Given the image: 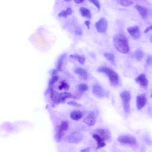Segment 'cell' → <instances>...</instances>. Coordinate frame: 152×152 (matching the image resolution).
<instances>
[{"label": "cell", "instance_id": "6da1fadb", "mask_svg": "<svg viewBox=\"0 0 152 152\" xmlns=\"http://www.w3.org/2000/svg\"><path fill=\"white\" fill-rule=\"evenodd\" d=\"M115 47L120 53L126 54L129 51L128 40L126 37L121 33L116 35L113 38Z\"/></svg>", "mask_w": 152, "mask_h": 152}, {"label": "cell", "instance_id": "7a4b0ae2", "mask_svg": "<svg viewBox=\"0 0 152 152\" xmlns=\"http://www.w3.org/2000/svg\"><path fill=\"white\" fill-rule=\"evenodd\" d=\"M98 71L104 73L108 76L112 86H115L118 84L119 81L118 75L113 70L107 67H101L98 69Z\"/></svg>", "mask_w": 152, "mask_h": 152}, {"label": "cell", "instance_id": "3957f363", "mask_svg": "<svg viewBox=\"0 0 152 152\" xmlns=\"http://www.w3.org/2000/svg\"><path fill=\"white\" fill-rule=\"evenodd\" d=\"M124 111L126 113H129L130 111V102L131 95L130 91H125L122 92L120 94Z\"/></svg>", "mask_w": 152, "mask_h": 152}, {"label": "cell", "instance_id": "277c9868", "mask_svg": "<svg viewBox=\"0 0 152 152\" xmlns=\"http://www.w3.org/2000/svg\"><path fill=\"white\" fill-rule=\"evenodd\" d=\"M120 142L131 146H134L136 144L137 142L134 137L127 135H123L120 136L118 139Z\"/></svg>", "mask_w": 152, "mask_h": 152}, {"label": "cell", "instance_id": "5b68a950", "mask_svg": "<svg viewBox=\"0 0 152 152\" xmlns=\"http://www.w3.org/2000/svg\"><path fill=\"white\" fill-rule=\"evenodd\" d=\"M107 22L104 18H101L95 24V27L97 31L99 32H105L107 27Z\"/></svg>", "mask_w": 152, "mask_h": 152}, {"label": "cell", "instance_id": "8992f818", "mask_svg": "<svg viewBox=\"0 0 152 152\" xmlns=\"http://www.w3.org/2000/svg\"><path fill=\"white\" fill-rule=\"evenodd\" d=\"M127 30L132 37L135 39H137L140 36V31L139 27L134 26L127 28Z\"/></svg>", "mask_w": 152, "mask_h": 152}, {"label": "cell", "instance_id": "52a82bcc", "mask_svg": "<svg viewBox=\"0 0 152 152\" xmlns=\"http://www.w3.org/2000/svg\"><path fill=\"white\" fill-rule=\"evenodd\" d=\"M135 81L141 87L144 89H147L148 81L146 76L144 74H141L139 75L135 78Z\"/></svg>", "mask_w": 152, "mask_h": 152}, {"label": "cell", "instance_id": "ba28073f", "mask_svg": "<svg viewBox=\"0 0 152 152\" xmlns=\"http://www.w3.org/2000/svg\"><path fill=\"white\" fill-rule=\"evenodd\" d=\"M147 99L146 95L142 94L138 95L136 98V105L137 108L140 110L143 108L146 104Z\"/></svg>", "mask_w": 152, "mask_h": 152}, {"label": "cell", "instance_id": "9c48e42d", "mask_svg": "<svg viewBox=\"0 0 152 152\" xmlns=\"http://www.w3.org/2000/svg\"><path fill=\"white\" fill-rule=\"evenodd\" d=\"M83 121L89 126H94L96 122L95 116L93 112L89 113L83 119Z\"/></svg>", "mask_w": 152, "mask_h": 152}, {"label": "cell", "instance_id": "30bf717a", "mask_svg": "<svg viewBox=\"0 0 152 152\" xmlns=\"http://www.w3.org/2000/svg\"><path fill=\"white\" fill-rule=\"evenodd\" d=\"M92 137L96 142L97 150L102 148L106 145L105 140L98 134H94L93 135Z\"/></svg>", "mask_w": 152, "mask_h": 152}, {"label": "cell", "instance_id": "8fae6325", "mask_svg": "<svg viewBox=\"0 0 152 152\" xmlns=\"http://www.w3.org/2000/svg\"><path fill=\"white\" fill-rule=\"evenodd\" d=\"M96 134L99 135L105 140H108L111 137L110 133L108 129H98L95 130Z\"/></svg>", "mask_w": 152, "mask_h": 152}, {"label": "cell", "instance_id": "7c38bea8", "mask_svg": "<svg viewBox=\"0 0 152 152\" xmlns=\"http://www.w3.org/2000/svg\"><path fill=\"white\" fill-rule=\"evenodd\" d=\"M134 7L143 18H146L148 16L149 11L146 7L138 4L135 5Z\"/></svg>", "mask_w": 152, "mask_h": 152}, {"label": "cell", "instance_id": "4fadbf2b", "mask_svg": "<svg viewBox=\"0 0 152 152\" xmlns=\"http://www.w3.org/2000/svg\"><path fill=\"white\" fill-rule=\"evenodd\" d=\"M83 138L82 134L79 132H74L69 135L68 138V140L72 143H77Z\"/></svg>", "mask_w": 152, "mask_h": 152}, {"label": "cell", "instance_id": "5bb4252c", "mask_svg": "<svg viewBox=\"0 0 152 152\" xmlns=\"http://www.w3.org/2000/svg\"><path fill=\"white\" fill-rule=\"evenodd\" d=\"M93 94L98 98H102L104 96V91L102 87L99 85H95L92 88Z\"/></svg>", "mask_w": 152, "mask_h": 152}, {"label": "cell", "instance_id": "9a60e30c", "mask_svg": "<svg viewBox=\"0 0 152 152\" xmlns=\"http://www.w3.org/2000/svg\"><path fill=\"white\" fill-rule=\"evenodd\" d=\"M72 97L73 95L69 92H64L59 94L58 101V104L64 102L66 99L72 98Z\"/></svg>", "mask_w": 152, "mask_h": 152}, {"label": "cell", "instance_id": "2e32d148", "mask_svg": "<svg viewBox=\"0 0 152 152\" xmlns=\"http://www.w3.org/2000/svg\"><path fill=\"white\" fill-rule=\"evenodd\" d=\"M75 72L83 80H86L88 77V75L86 70L81 68H79L75 71Z\"/></svg>", "mask_w": 152, "mask_h": 152}, {"label": "cell", "instance_id": "e0dca14e", "mask_svg": "<svg viewBox=\"0 0 152 152\" xmlns=\"http://www.w3.org/2000/svg\"><path fill=\"white\" fill-rule=\"evenodd\" d=\"M83 115L81 111L78 110H75L72 111L70 114V117L72 119L77 121L81 119Z\"/></svg>", "mask_w": 152, "mask_h": 152}, {"label": "cell", "instance_id": "ac0fdd59", "mask_svg": "<svg viewBox=\"0 0 152 152\" xmlns=\"http://www.w3.org/2000/svg\"><path fill=\"white\" fill-rule=\"evenodd\" d=\"M80 11L81 15L83 17L88 19L91 18V14L88 9L84 7H81L80 8Z\"/></svg>", "mask_w": 152, "mask_h": 152}, {"label": "cell", "instance_id": "d6986e66", "mask_svg": "<svg viewBox=\"0 0 152 152\" xmlns=\"http://www.w3.org/2000/svg\"><path fill=\"white\" fill-rule=\"evenodd\" d=\"M64 131L61 129L60 126H58L57 127L56 136L58 141H60L62 139L64 135Z\"/></svg>", "mask_w": 152, "mask_h": 152}, {"label": "cell", "instance_id": "ffe728a7", "mask_svg": "<svg viewBox=\"0 0 152 152\" xmlns=\"http://www.w3.org/2000/svg\"><path fill=\"white\" fill-rule=\"evenodd\" d=\"M72 13V10L71 8L68 7L66 10L61 12L58 15L59 17L66 18L67 16L70 15Z\"/></svg>", "mask_w": 152, "mask_h": 152}, {"label": "cell", "instance_id": "44dd1931", "mask_svg": "<svg viewBox=\"0 0 152 152\" xmlns=\"http://www.w3.org/2000/svg\"><path fill=\"white\" fill-rule=\"evenodd\" d=\"M143 52L140 49L136 50L133 54L134 57L138 61H140L143 58Z\"/></svg>", "mask_w": 152, "mask_h": 152}, {"label": "cell", "instance_id": "7402d4cb", "mask_svg": "<svg viewBox=\"0 0 152 152\" xmlns=\"http://www.w3.org/2000/svg\"><path fill=\"white\" fill-rule=\"evenodd\" d=\"M69 57L72 58L77 60L81 64H83L85 62V58L83 56H80L77 54H74L70 55Z\"/></svg>", "mask_w": 152, "mask_h": 152}, {"label": "cell", "instance_id": "603a6c76", "mask_svg": "<svg viewBox=\"0 0 152 152\" xmlns=\"http://www.w3.org/2000/svg\"><path fill=\"white\" fill-rule=\"evenodd\" d=\"M117 2L125 7H128L133 4V2L131 0H118Z\"/></svg>", "mask_w": 152, "mask_h": 152}, {"label": "cell", "instance_id": "cb8c5ba5", "mask_svg": "<svg viewBox=\"0 0 152 152\" xmlns=\"http://www.w3.org/2000/svg\"><path fill=\"white\" fill-rule=\"evenodd\" d=\"M104 56L110 62L114 63L115 61L114 55L112 53H105L104 54Z\"/></svg>", "mask_w": 152, "mask_h": 152}, {"label": "cell", "instance_id": "d4e9b609", "mask_svg": "<svg viewBox=\"0 0 152 152\" xmlns=\"http://www.w3.org/2000/svg\"><path fill=\"white\" fill-rule=\"evenodd\" d=\"M60 85L58 86V88L60 90L64 89L65 91L69 90V85L65 82L64 81L60 82Z\"/></svg>", "mask_w": 152, "mask_h": 152}, {"label": "cell", "instance_id": "484cf974", "mask_svg": "<svg viewBox=\"0 0 152 152\" xmlns=\"http://www.w3.org/2000/svg\"><path fill=\"white\" fill-rule=\"evenodd\" d=\"M78 89L79 91L82 92L87 91L88 87L86 84L82 83L78 86Z\"/></svg>", "mask_w": 152, "mask_h": 152}, {"label": "cell", "instance_id": "4316f807", "mask_svg": "<svg viewBox=\"0 0 152 152\" xmlns=\"http://www.w3.org/2000/svg\"><path fill=\"white\" fill-rule=\"evenodd\" d=\"M60 126L64 131H66L67 130L68 128V123L66 121H62Z\"/></svg>", "mask_w": 152, "mask_h": 152}, {"label": "cell", "instance_id": "83f0119b", "mask_svg": "<svg viewBox=\"0 0 152 152\" xmlns=\"http://www.w3.org/2000/svg\"><path fill=\"white\" fill-rule=\"evenodd\" d=\"M99 10L100 8V5L98 0H89Z\"/></svg>", "mask_w": 152, "mask_h": 152}, {"label": "cell", "instance_id": "f1b7e54d", "mask_svg": "<svg viewBox=\"0 0 152 152\" xmlns=\"http://www.w3.org/2000/svg\"><path fill=\"white\" fill-rule=\"evenodd\" d=\"M67 104L69 105H72L78 107H80L81 106V104L73 101H71L68 102L67 103Z\"/></svg>", "mask_w": 152, "mask_h": 152}, {"label": "cell", "instance_id": "f546056e", "mask_svg": "<svg viewBox=\"0 0 152 152\" xmlns=\"http://www.w3.org/2000/svg\"><path fill=\"white\" fill-rule=\"evenodd\" d=\"M75 33L76 35H80L82 34V31L81 28L80 27H78L76 28Z\"/></svg>", "mask_w": 152, "mask_h": 152}, {"label": "cell", "instance_id": "4dcf8cb0", "mask_svg": "<svg viewBox=\"0 0 152 152\" xmlns=\"http://www.w3.org/2000/svg\"><path fill=\"white\" fill-rule=\"evenodd\" d=\"M146 64L148 65H150L152 64V56H148L146 60Z\"/></svg>", "mask_w": 152, "mask_h": 152}, {"label": "cell", "instance_id": "1f68e13d", "mask_svg": "<svg viewBox=\"0 0 152 152\" xmlns=\"http://www.w3.org/2000/svg\"><path fill=\"white\" fill-rule=\"evenodd\" d=\"M152 30V25L147 27L144 31V33H146Z\"/></svg>", "mask_w": 152, "mask_h": 152}, {"label": "cell", "instance_id": "d6a6232c", "mask_svg": "<svg viewBox=\"0 0 152 152\" xmlns=\"http://www.w3.org/2000/svg\"><path fill=\"white\" fill-rule=\"evenodd\" d=\"M84 23L86 26H87L88 29H89L90 22L89 20H87L84 21Z\"/></svg>", "mask_w": 152, "mask_h": 152}, {"label": "cell", "instance_id": "836d02e7", "mask_svg": "<svg viewBox=\"0 0 152 152\" xmlns=\"http://www.w3.org/2000/svg\"><path fill=\"white\" fill-rule=\"evenodd\" d=\"M90 150V147H88L83 149L81 151V152H88Z\"/></svg>", "mask_w": 152, "mask_h": 152}, {"label": "cell", "instance_id": "e575fe53", "mask_svg": "<svg viewBox=\"0 0 152 152\" xmlns=\"http://www.w3.org/2000/svg\"><path fill=\"white\" fill-rule=\"evenodd\" d=\"M84 0H74L75 2L77 4H80L82 3Z\"/></svg>", "mask_w": 152, "mask_h": 152}, {"label": "cell", "instance_id": "d590c367", "mask_svg": "<svg viewBox=\"0 0 152 152\" xmlns=\"http://www.w3.org/2000/svg\"><path fill=\"white\" fill-rule=\"evenodd\" d=\"M150 41L152 43V36L150 37Z\"/></svg>", "mask_w": 152, "mask_h": 152}, {"label": "cell", "instance_id": "8d00e7d4", "mask_svg": "<svg viewBox=\"0 0 152 152\" xmlns=\"http://www.w3.org/2000/svg\"><path fill=\"white\" fill-rule=\"evenodd\" d=\"M65 1H69L70 0H64Z\"/></svg>", "mask_w": 152, "mask_h": 152}, {"label": "cell", "instance_id": "74e56055", "mask_svg": "<svg viewBox=\"0 0 152 152\" xmlns=\"http://www.w3.org/2000/svg\"><path fill=\"white\" fill-rule=\"evenodd\" d=\"M151 97H152V93H151Z\"/></svg>", "mask_w": 152, "mask_h": 152}]
</instances>
